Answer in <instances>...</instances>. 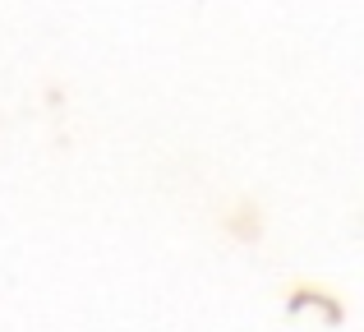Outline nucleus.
Returning a JSON list of instances; mask_svg holds the SVG:
<instances>
[]
</instances>
